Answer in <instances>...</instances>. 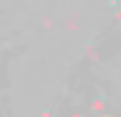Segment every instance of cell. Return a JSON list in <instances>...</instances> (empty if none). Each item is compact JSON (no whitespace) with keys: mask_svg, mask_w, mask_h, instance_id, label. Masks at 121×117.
I'll return each mask as SVG.
<instances>
[{"mask_svg":"<svg viewBox=\"0 0 121 117\" xmlns=\"http://www.w3.org/2000/svg\"><path fill=\"white\" fill-rule=\"evenodd\" d=\"M41 117H51V113L50 111H43L41 113Z\"/></svg>","mask_w":121,"mask_h":117,"instance_id":"2","label":"cell"},{"mask_svg":"<svg viewBox=\"0 0 121 117\" xmlns=\"http://www.w3.org/2000/svg\"><path fill=\"white\" fill-rule=\"evenodd\" d=\"M71 117H84V116H81V114H80V113H74V114H73V116H71Z\"/></svg>","mask_w":121,"mask_h":117,"instance_id":"3","label":"cell"},{"mask_svg":"<svg viewBox=\"0 0 121 117\" xmlns=\"http://www.w3.org/2000/svg\"><path fill=\"white\" fill-rule=\"evenodd\" d=\"M104 101L103 100H100V99H97V100H94L93 101V104L90 106V111H98V113H101V111H104Z\"/></svg>","mask_w":121,"mask_h":117,"instance_id":"1","label":"cell"},{"mask_svg":"<svg viewBox=\"0 0 121 117\" xmlns=\"http://www.w3.org/2000/svg\"><path fill=\"white\" fill-rule=\"evenodd\" d=\"M107 117H115V116H114V114H108Z\"/></svg>","mask_w":121,"mask_h":117,"instance_id":"4","label":"cell"},{"mask_svg":"<svg viewBox=\"0 0 121 117\" xmlns=\"http://www.w3.org/2000/svg\"><path fill=\"white\" fill-rule=\"evenodd\" d=\"M103 117H107V116H103Z\"/></svg>","mask_w":121,"mask_h":117,"instance_id":"5","label":"cell"}]
</instances>
